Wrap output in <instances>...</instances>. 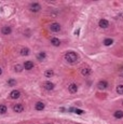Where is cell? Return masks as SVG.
Wrapping results in <instances>:
<instances>
[{"mask_svg": "<svg viewBox=\"0 0 123 124\" xmlns=\"http://www.w3.org/2000/svg\"><path fill=\"white\" fill-rule=\"evenodd\" d=\"M77 58H78V56L75 52H67V53L65 54V59H66L68 63H75V62L77 61Z\"/></svg>", "mask_w": 123, "mask_h": 124, "instance_id": "6da1fadb", "label": "cell"}, {"mask_svg": "<svg viewBox=\"0 0 123 124\" xmlns=\"http://www.w3.org/2000/svg\"><path fill=\"white\" fill-rule=\"evenodd\" d=\"M29 10L31 11V12H39V11L41 10V6L39 3H37V2H34V3H31L30 6H29Z\"/></svg>", "mask_w": 123, "mask_h": 124, "instance_id": "7a4b0ae2", "label": "cell"}, {"mask_svg": "<svg viewBox=\"0 0 123 124\" xmlns=\"http://www.w3.org/2000/svg\"><path fill=\"white\" fill-rule=\"evenodd\" d=\"M50 29L53 33H58V31L61 30V25H59L58 23H53V24H51Z\"/></svg>", "mask_w": 123, "mask_h": 124, "instance_id": "3957f363", "label": "cell"}, {"mask_svg": "<svg viewBox=\"0 0 123 124\" xmlns=\"http://www.w3.org/2000/svg\"><path fill=\"white\" fill-rule=\"evenodd\" d=\"M13 110H14L15 112H17V113H21V112L24 111V107H23L22 104H16V105H14V107H13Z\"/></svg>", "mask_w": 123, "mask_h": 124, "instance_id": "277c9868", "label": "cell"}, {"mask_svg": "<svg viewBox=\"0 0 123 124\" xmlns=\"http://www.w3.org/2000/svg\"><path fill=\"white\" fill-rule=\"evenodd\" d=\"M20 96H21V92L17 91V90L12 91L11 92V94H10V97L13 98V99H17V98H20Z\"/></svg>", "mask_w": 123, "mask_h": 124, "instance_id": "5b68a950", "label": "cell"}, {"mask_svg": "<svg viewBox=\"0 0 123 124\" xmlns=\"http://www.w3.org/2000/svg\"><path fill=\"white\" fill-rule=\"evenodd\" d=\"M97 88L99 90H105L108 88V82L107 81H99L97 84Z\"/></svg>", "mask_w": 123, "mask_h": 124, "instance_id": "8992f818", "label": "cell"}, {"mask_svg": "<svg viewBox=\"0 0 123 124\" xmlns=\"http://www.w3.org/2000/svg\"><path fill=\"white\" fill-rule=\"evenodd\" d=\"M34 68V63L32 62H29V61H27V62H25L24 63V69H26V70H30Z\"/></svg>", "mask_w": 123, "mask_h": 124, "instance_id": "52a82bcc", "label": "cell"}, {"mask_svg": "<svg viewBox=\"0 0 123 124\" xmlns=\"http://www.w3.org/2000/svg\"><path fill=\"white\" fill-rule=\"evenodd\" d=\"M98 25H99L101 28H107V27L109 26V23H108L107 20H101L99 23H98Z\"/></svg>", "mask_w": 123, "mask_h": 124, "instance_id": "ba28073f", "label": "cell"}, {"mask_svg": "<svg viewBox=\"0 0 123 124\" xmlns=\"http://www.w3.org/2000/svg\"><path fill=\"white\" fill-rule=\"evenodd\" d=\"M68 91H69V93H71V94H75L76 92L78 91V86L76 85V84H70V85L68 86Z\"/></svg>", "mask_w": 123, "mask_h": 124, "instance_id": "9c48e42d", "label": "cell"}, {"mask_svg": "<svg viewBox=\"0 0 123 124\" xmlns=\"http://www.w3.org/2000/svg\"><path fill=\"white\" fill-rule=\"evenodd\" d=\"M1 33L3 34V35H10V34L12 33V29H11V27L6 26V27H3V28L1 29Z\"/></svg>", "mask_w": 123, "mask_h": 124, "instance_id": "30bf717a", "label": "cell"}, {"mask_svg": "<svg viewBox=\"0 0 123 124\" xmlns=\"http://www.w3.org/2000/svg\"><path fill=\"white\" fill-rule=\"evenodd\" d=\"M43 86H44V89L45 90H48V91H51V90H53L54 89V84L52 83V82H45L44 84H43Z\"/></svg>", "mask_w": 123, "mask_h": 124, "instance_id": "8fae6325", "label": "cell"}, {"mask_svg": "<svg viewBox=\"0 0 123 124\" xmlns=\"http://www.w3.org/2000/svg\"><path fill=\"white\" fill-rule=\"evenodd\" d=\"M51 43H52V45H54V47H59V45H61V40L57 38H52L51 39Z\"/></svg>", "mask_w": 123, "mask_h": 124, "instance_id": "7c38bea8", "label": "cell"}, {"mask_svg": "<svg viewBox=\"0 0 123 124\" xmlns=\"http://www.w3.org/2000/svg\"><path fill=\"white\" fill-rule=\"evenodd\" d=\"M36 110H38V111H41V110H43L44 109V104L43 103H41V102H38L36 104Z\"/></svg>", "mask_w": 123, "mask_h": 124, "instance_id": "4fadbf2b", "label": "cell"}, {"mask_svg": "<svg viewBox=\"0 0 123 124\" xmlns=\"http://www.w3.org/2000/svg\"><path fill=\"white\" fill-rule=\"evenodd\" d=\"M81 73H82V76H89L90 73H91V69L85 67V68H83V69H81Z\"/></svg>", "mask_w": 123, "mask_h": 124, "instance_id": "5bb4252c", "label": "cell"}, {"mask_svg": "<svg viewBox=\"0 0 123 124\" xmlns=\"http://www.w3.org/2000/svg\"><path fill=\"white\" fill-rule=\"evenodd\" d=\"M29 49H27V48H22L21 49V54L24 55V56H27V55H29Z\"/></svg>", "mask_w": 123, "mask_h": 124, "instance_id": "9a60e30c", "label": "cell"}, {"mask_svg": "<svg viewBox=\"0 0 123 124\" xmlns=\"http://www.w3.org/2000/svg\"><path fill=\"white\" fill-rule=\"evenodd\" d=\"M115 118L122 119L123 118V111H121V110H118V111H116L115 112Z\"/></svg>", "mask_w": 123, "mask_h": 124, "instance_id": "2e32d148", "label": "cell"}, {"mask_svg": "<svg viewBox=\"0 0 123 124\" xmlns=\"http://www.w3.org/2000/svg\"><path fill=\"white\" fill-rule=\"evenodd\" d=\"M53 75H54V71H53L52 69H49V70H46L45 72H44V76L46 78H51V77H53Z\"/></svg>", "mask_w": 123, "mask_h": 124, "instance_id": "e0dca14e", "label": "cell"}, {"mask_svg": "<svg viewBox=\"0 0 123 124\" xmlns=\"http://www.w3.org/2000/svg\"><path fill=\"white\" fill-rule=\"evenodd\" d=\"M45 56H46V54L44 53V52H40V53L37 55V57H38L39 61H43V59L45 58Z\"/></svg>", "mask_w": 123, "mask_h": 124, "instance_id": "ac0fdd59", "label": "cell"}, {"mask_svg": "<svg viewBox=\"0 0 123 124\" xmlns=\"http://www.w3.org/2000/svg\"><path fill=\"white\" fill-rule=\"evenodd\" d=\"M112 43H113V40L112 39H110V38H107V39L104 40V44L105 45H111Z\"/></svg>", "mask_w": 123, "mask_h": 124, "instance_id": "d6986e66", "label": "cell"}, {"mask_svg": "<svg viewBox=\"0 0 123 124\" xmlns=\"http://www.w3.org/2000/svg\"><path fill=\"white\" fill-rule=\"evenodd\" d=\"M117 93L120 94V95H122V94H123V84L117 86Z\"/></svg>", "mask_w": 123, "mask_h": 124, "instance_id": "ffe728a7", "label": "cell"}, {"mask_svg": "<svg viewBox=\"0 0 123 124\" xmlns=\"http://www.w3.org/2000/svg\"><path fill=\"white\" fill-rule=\"evenodd\" d=\"M7 112V107L4 105H0V114H3Z\"/></svg>", "mask_w": 123, "mask_h": 124, "instance_id": "44dd1931", "label": "cell"}, {"mask_svg": "<svg viewBox=\"0 0 123 124\" xmlns=\"http://www.w3.org/2000/svg\"><path fill=\"white\" fill-rule=\"evenodd\" d=\"M14 70L16 71V72H21V71L23 70V67H22V65H15V67H14Z\"/></svg>", "mask_w": 123, "mask_h": 124, "instance_id": "7402d4cb", "label": "cell"}, {"mask_svg": "<svg viewBox=\"0 0 123 124\" xmlns=\"http://www.w3.org/2000/svg\"><path fill=\"white\" fill-rule=\"evenodd\" d=\"M15 83H16V82H15V80H13V79H10V80H9V81H8V84H9V85H10V86H13Z\"/></svg>", "mask_w": 123, "mask_h": 124, "instance_id": "603a6c76", "label": "cell"}, {"mask_svg": "<svg viewBox=\"0 0 123 124\" xmlns=\"http://www.w3.org/2000/svg\"><path fill=\"white\" fill-rule=\"evenodd\" d=\"M72 111H75L76 113H78V114H82L83 112H84L83 110H79V109H72Z\"/></svg>", "mask_w": 123, "mask_h": 124, "instance_id": "cb8c5ba5", "label": "cell"}, {"mask_svg": "<svg viewBox=\"0 0 123 124\" xmlns=\"http://www.w3.org/2000/svg\"><path fill=\"white\" fill-rule=\"evenodd\" d=\"M1 73H2V70H1V68H0V76H1Z\"/></svg>", "mask_w": 123, "mask_h": 124, "instance_id": "d4e9b609", "label": "cell"}]
</instances>
